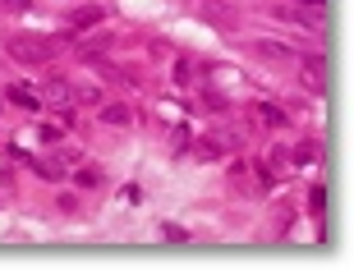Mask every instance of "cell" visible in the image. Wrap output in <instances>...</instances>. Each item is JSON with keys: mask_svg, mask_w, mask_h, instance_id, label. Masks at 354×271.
<instances>
[{"mask_svg": "<svg viewBox=\"0 0 354 271\" xmlns=\"http://www.w3.org/2000/svg\"><path fill=\"white\" fill-rule=\"evenodd\" d=\"M5 51L19 60V65H51L55 51H65L55 37H28V32H14V37H5Z\"/></svg>", "mask_w": 354, "mask_h": 271, "instance_id": "1", "label": "cell"}, {"mask_svg": "<svg viewBox=\"0 0 354 271\" xmlns=\"http://www.w3.org/2000/svg\"><path fill=\"white\" fill-rule=\"evenodd\" d=\"M111 46H115V32H97V37H83V41H74V55L92 65V60H97L102 51H111Z\"/></svg>", "mask_w": 354, "mask_h": 271, "instance_id": "2", "label": "cell"}, {"mask_svg": "<svg viewBox=\"0 0 354 271\" xmlns=\"http://www.w3.org/2000/svg\"><path fill=\"white\" fill-rule=\"evenodd\" d=\"M239 142H244V138H239L235 129H225V133L216 129V133H207V138H203V152H207V156H225V152H235Z\"/></svg>", "mask_w": 354, "mask_h": 271, "instance_id": "3", "label": "cell"}, {"mask_svg": "<svg viewBox=\"0 0 354 271\" xmlns=\"http://www.w3.org/2000/svg\"><path fill=\"white\" fill-rule=\"evenodd\" d=\"M304 88L308 92H322L327 88V65H322V55H304Z\"/></svg>", "mask_w": 354, "mask_h": 271, "instance_id": "4", "label": "cell"}, {"mask_svg": "<svg viewBox=\"0 0 354 271\" xmlns=\"http://www.w3.org/2000/svg\"><path fill=\"white\" fill-rule=\"evenodd\" d=\"M97 120H102L106 129H124V124L133 120V111H129L124 102H102V111H97Z\"/></svg>", "mask_w": 354, "mask_h": 271, "instance_id": "5", "label": "cell"}, {"mask_svg": "<svg viewBox=\"0 0 354 271\" xmlns=\"http://www.w3.org/2000/svg\"><path fill=\"white\" fill-rule=\"evenodd\" d=\"M281 19H286V24L308 28V32H322V14H308V10H295V5H281Z\"/></svg>", "mask_w": 354, "mask_h": 271, "instance_id": "6", "label": "cell"}, {"mask_svg": "<svg viewBox=\"0 0 354 271\" xmlns=\"http://www.w3.org/2000/svg\"><path fill=\"white\" fill-rule=\"evenodd\" d=\"M258 55H267V60H299V55H295V46L272 41V37H258Z\"/></svg>", "mask_w": 354, "mask_h": 271, "instance_id": "7", "label": "cell"}, {"mask_svg": "<svg viewBox=\"0 0 354 271\" xmlns=\"http://www.w3.org/2000/svg\"><path fill=\"white\" fill-rule=\"evenodd\" d=\"M28 166H32V175H37V180H46V184H60V180H65V166H60V161H37V156H32Z\"/></svg>", "mask_w": 354, "mask_h": 271, "instance_id": "8", "label": "cell"}, {"mask_svg": "<svg viewBox=\"0 0 354 271\" xmlns=\"http://www.w3.org/2000/svg\"><path fill=\"white\" fill-rule=\"evenodd\" d=\"M41 92H46L51 102H69V92H74V83H69L65 74H51V78H46V88H41Z\"/></svg>", "mask_w": 354, "mask_h": 271, "instance_id": "9", "label": "cell"}, {"mask_svg": "<svg viewBox=\"0 0 354 271\" xmlns=\"http://www.w3.org/2000/svg\"><path fill=\"white\" fill-rule=\"evenodd\" d=\"M102 24V5H83L79 14H74V32H88V28Z\"/></svg>", "mask_w": 354, "mask_h": 271, "instance_id": "10", "label": "cell"}, {"mask_svg": "<svg viewBox=\"0 0 354 271\" xmlns=\"http://www.w3.org/2000/svg\"><path fill=\"white\" fill-rule=\"evenodd\" d=\"M74 184H79V189H102V170H97V166H79V170H74Z\"/></svg>", "mask_w": 354, "mask_h": 271, "instance_id": "11", "label": "cell"}, {"mask_svg": "<svg viewBox=\"0 0 354 271\" xmlns=\"http://www.w3.org/2000/svg\"><path fill=\"white\" fill-rule=\"evenodd\" d=\"M258 120H263V124H272V129H281V124H286V111H281V106H272V102H258Z\"/></svg>", "mask_w": 354, "mask_h": 271, "instance_id": "12", "label": "cell"}, {"mask_svg": "<svg viewBox=\"0 0 354 271\" xmlns=\"http://www.w3.org/2000/svg\"><path fill=\"white\" fill-rule=\"evenodd\" d=\"M69 102H79V106H102V92L92 88V83H79V88L69 92Z\"/></svg>", "mask_w": 354, "mask_h": 271, "instance_id": "13", "label": "cell"}, {"mask_svg": "<svg viewBox=\"0 0 354 271\" xmlns=\"http://www.w3.org/2000/svg\"><path fill=\"white\" fill-rule=\"evenodd\" d=\"M10 102L24 106V111H41V97H37V92H28V88H10Z\"/></svg>", "mask_w": 354, "mask_h": 271, "instance_id": "14", "label": "cell"}, {"mask_svg": "<svg viewBox=\"0 0 354 271\" xmlns=\"http://www.w3.org/2000/svg\"><path fill=\"white\" fill-rule=\"evenodd\" d=\"M253 175H258V189H276V170L267 166V161H258V166H253Z\"/></svg>", "mask_w": 354, "mask_h": 271, "instance_id": "15", "label": "cell"}, {"mask_svg": "<svg viewBox=\"0 0 354 271\" xmlns=\"http://www.w3.org/2000/svg\"><path fill=\"white\" fill-rule=\"evenodd\" d=\"M55 161H60V166H79L83 152H79V147H55Z\"/></svg>", "mask_w": 354, "mask_h": 271, "instance_id": "16", "label": "cell"}, {"mask_svg": "<svg viewBox=\"0 0 354 271\" xmlns=\"http://www.w3.org/2000/svg\"><path fill=\"white\" fill-rule=\"evenodd\" d=\"M203 106H207L212 115H221V111H225V106H230V102H225L221 92H207V97H203Z\"/></svg>", "mask_w": 354, "mask_h": 271, "instance_id": "17", "label": "cell"}, {"mask_svg": "<svg viewBox=\"0 0 354 271\" xmlns=\"http://www.w3.org/2000/svg\"><path fill=\"white\" fill-rule=\"evenodd\" d=\"M0 10H10V14H28V10H32V0H0Z\"/></svg>", "mask_w": 354, "mask_h": 271, "instance_id": "18", "label": "cell"}, {"mask_svg": "<svg viewBox=\"0 0 354 271\" xmlns=\"http://www.w3.org/2000/svg\"><path fill=\"white\" fill-rule=\"evenodd\" d=\"M295 161H317V142H299V152H295Z\"/></svg>", "mask_w": 354, "mask_h": 271, "instance_id": "19", "label": "cell"}, {"mask_svg": "<svg viewBox=\"0 0 354 271\" xmlns=\"http://www.w3.org/2000/svg\"><path fill=\"white\" fill-rule=\"evenodd\" d=\"M295 10H308V14H322V10H327V0H295Z\"/></svg>", "mask_w": 354, "mask_h": 271, "instance_id": "20", "label": "cell"}, {"mask_svg": "<svg viewBox=\"0 0 354 271\" xmlns=\"http://www.w3.org/2000/svg\"><path fill=\"white\" fill-rule=\"evenodd\" d=\"M161 234H166V239H175V244H180V239H189V230H184V225H161Z\"/></svg>", "mask_w": 354, "mask_h": 271, "instance_id": "21", "label": "cell"}, {"mask_svg": "<svg viewBox=\"0 0 354 271\" xmlns=\"http://www.w3.org/2000/svg\"><path fill=\"white\" fill-rule=\"evenodd\" d=\"M37 133H41V142H60V129H55V124H41Z\"/></svg>", "mask_w": 354, "mask_h": 271, "instance_id": "22", "label": "cell"}, {"mask_svg": "<svg viewBox=\"0 0 354 271\" xmlns=\"http://www.w3.org/2000/svg\"><path fill=\"white\" fill-rule=\"evenodd\" d=\"M5 184H14V170L10 166H0V189H5Z\"/></svg>", "mask_w": 354, "mask_h": 271, "instance_id": "23", "label": "cell"}]
</instances>
